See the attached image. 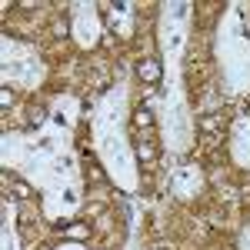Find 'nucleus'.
<instances>
[{"instance_id":"obj_10","label":"nucleus","mask_w":250,"mask_h":250,"mask_svg":"<svg viewBox=\"0 0 250 250\" xmlns=\"http://www.w3.org/2000/svg\"><path fill=\"white\" fill-rule=\"evenodd\" d=\"M244 27H247V34H250V7L244 10Z\"/></svg>"},{"instance_id":"obj_5","label":"nucleus","mask_w":250,"mask_h":250,"mask_svg":"<svg viewBox=\"0 0 250 250\" xmlns=\"http://www.w3.org/2000/svg\"><path fill=\"white\" fill-rule=\"evenodd\" d=\"M134 127L137 130H150V127H154V114L144 110V107H137L134 110Z\"/></svg>"},{"instance_id":"obj_3","label":"nucleus","mask_w":250,"mask_h":250,"mask_svg":"<svg viewBox=\"0 0 250 250\" xmlns=\"http://www.w3.org/2000/svg\"><path fill=\"white\" fill-rule=\"evenodd\" d=\"M137 160L140 164H154L157 157H160V150H157V140H137Z\"/></svg>"},{"instance_id":"obj_8","label":"nucleus","mask_w":250,"mask_h":250,"mask_svg":"<svg viewBox=\"0 0 250 250\" xmlns=\"http://www.w3.org/2000/svg\"><path fill=\"white\" fill-rule=\"evenodd\" d=\"M87 180H94V184H104V173H100V170H97V167H94V170L87 173Z\"/></svg>"},{"instance_id":"obj_11","label":"nucleus","mask_w":250,"mask_h":250,"mask_svg":"<svg viewBox=\"0 0 250 250\" xmlns=\"http://www.w3.org/2000/svg\"><path fill=\"white\" fill-rule=\"evenodd\" d=\"M154 250H167V247H154Z\"/></svg>"},{"instance_id":"obj_1","label":"nucleus","mask_w":250,"mask_h":250,"mask_svg":"<svg viewBox=\"0 0 250 250\" xmlns=\"http://www.w3.org/2000/svg\"><path fill=\"white\" fill-rule=\"evenodd\" d=\"M224 124H227V120H224L220 114H207V117L197 120V127H200V134H204V140H207V147L217 144V137L224 134Z\"/></svg>"},{"instance_id":"obj_9","label":"nucleus","mask_w":250,"mask_h":250,"mask_svg":"<svg viewBox=\"0 0 250 250\" xmlns=\"http://www.w3.org/2000/svg\"><path fill=\"white\" fill-rule=\"evenodd\" d=\"M43 120V107H37V110H30V124H40Z\"/></svg>"},{"instance_id":"obj_2","label":"nucleus","mask_w":250,"mask_h":250,"mask_svg":"<svg viewBox=\"0 0 250 250\" xmlns=\"http://www.w3.org/2000/svg\"><path fill=\"white\" fill-rule=\"evenodd\" d=\"M137 77L144 80V83H160V77H164V67H160V60H154V57H147V60H140L137 63Z\"/></svg>"},{"instance_id":"obj_7","label":"nucleus","mask_w":250,"mask_h":250,"mask_svg":"<svg viewBox=\"0 0 250 250\" xmlns=\"http://www.w3.org/2000/svg\"><path fill=\"white\" fill-rule=\"evenodd\" d=\"M10 104H14V90H0V107L10 110Z\"/></svg>"},{"instance_id":"obj_4","label":"nucleus","mask_w":250,"mask_h":250,"mask_svg":"<svg viewBox=\"0 0 250 250\" xmlns=\"http://www.w3.org/2000/svg\"><path fill=\"white\" fill-rule=\"evenodd\" d=\"M60 233L67 237V240H87L90 237V224H60Z\"/></svg>"},{"instance_id":"obj_6","label":"nucleus","mask_w":250,"mask_h":250,"mask_svg":"<svg viewBox=\"0 0 250 250\" xmlns=\"http://www.w3.org/2000/svg\"><path fill=\"white\" fill-rule=\"evenodd\" d=\"M10 190L17 193L20 200H30V197H34V190H30V184H23L20 177H10Z\"/></svg>"}]
</instances>
